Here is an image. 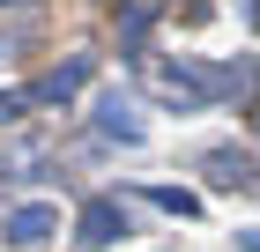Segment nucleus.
<instances>
[{
  "mask_svg": "<svg viewBox=\"0 0 260 252\" xmlns=\"http://www.w3.org/2000/svg\"><path fill=\"white\" fill-rule=\"evenodd\" d=\"M52 230H60V208H45V200H30V208L8 215V237H15V245H45Z\"/></svg>",
  "mask_w": 260,
  "mask_h": 252,
  "instance_id": "2",
  "label": "nucleus"
},
{
  "mask_svg": "<svg viewBox=\"0 0 260 252\" xmlns=\"http://www.w3.org/2000/svg\"><path fill=\"white\" fill-rule=\"evenodd\" d=\"M97 126H104V134H119V141H141V112L119 97V89H112V97L97 104Z\"/></svg>",
  "mask_w": 260,
  "mask_h": 252,
  "instance_id": "4",
  "label": "nucleus"
},
{
  "mask_svg": "<svg viewBox=\"0 0 260 252\" xmlns=\"http://www.w3.org/2000/svg\"><path fill=\"white\" fill-rule=\"evenodd\" d=\"M82 82H89V59H67V67H52V75L30 82V97H38V104H67Z\"/></svg>",
  "mask_w": 260,
  "mask_h": 252,
  "instance_id": "3",
  "label": "nucleus"
},
{
  "mask_svg": "<svg viewBox=\"0 0 260 252\" xmlns=\"http://www.w3.org/2000/svg\"><path fill=\"white\" fill-rule=\"evenodd\" d=\"M149 200H156V208H171V215H193V208H201V200H193V193H179V186H156Z\"/></svg>",
  "mask_w": 260,
  "mask_h": 252,
  "instance_id": "6",
  "label": "nucleus"
},
{
  "mask_svg": "<svg viewBox=\"0 0 260 252\" xmlns=\"http://www.w3.org/2000/svg\"><path fill=\"white\" fill-rule=\"evenodd\" d=\"M208 178H216V186H245V178H253V163H245V156H208Z\"/></svg>",
  "mask_w": 260,
  "mask_h": 252,
  "instance_id": "5",
  "label": "nucleus"
},
{
  "mask_svg": "<svg viewBox=\"0 0 260 252\" xmlns=\"http://www.w3.org/2000/svg\"><path fill=\"white\" fill-rule=\"evenodd\" d=\"M119 230H126V215H119V200H89V208H82V223H75L82 252H104V245H119Z\"/></svg>",
  "mask_w": 260,
  "mask_h": 252,
  "instance_id": "1",
  "label": "nucleus"
},
{
  "mask_svg": "<svg viewBox=\"0 0 260 252\" xmlns=\"http://www.w3.org/2000/svg\"><path fill=\"white\" fill-rule=\"evenodd\" d=\"M253 15H260V8H253Z\"/></svg>",
  "mask_w": 260,
  "mask_h": 252,
  "instance_id": "10",
  "label": "nucleus"
},
{
  "mask_svg": "<svg viewBox=\"0 0 260 252\" xmlns=\"http://www.w3.org/2000/svg\"><path fill=\"white\" fill-rule=\"evenodd\" d=\"M0 8H15V0H0Z\"/></svg>",
  "mask_w": 260,
  "mask_h": 252,
  "instance_id": "9",
  "label": "nucleus"
},
{
  "mask_svg": "<svg viewBox=\"0 0 260 252\" xmlns=\"http://www.w3.org/2000/svg\"><path fill=\"white\" fill-rule=\"evenodd\" d=\"M15 112H22V97H0V119H15Z\"/></svg>",
  "mask_w": 260,
  "mask_h": 252,
  "instance_id": "7",
  "label": "nucleus"
},
{
  "mask_svg": "<svg viewBox=\"0 0 260 252\" xmlns=\"http://www.w3.org/2000/svg\"><path fill=\"white\" fill-rule=\"evenodd\" d=\"M238 245H245V252H260V230H245V237H238Z\"/></svg>",
  "mask_w": 260,
  "mask_h": 252,
  "instance_id": "8",
  "label": "nucleus"
}]
</instances>
